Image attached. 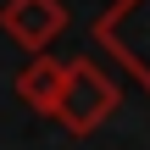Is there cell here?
I'll return each instance as SVG.
<instances>
[{
  "mask_svg": "<svg viewBox=\"0 0 150 150\" xmlns=\"http://www.w3.org/2000/svg\"><path fill=\"white\" fill-rule=\"evenodd\" d=\"M111 111H117V83L95 61H67V78H61V95H56L50 117H61L72 134H95Z\"/></svg>",
  "mask_w": 150,
  "mask_h": 150,
  "instance_id": "1",
  "label": "cell"
},
{
  "mask_svg": "<svg viewBox=\"0 0 150 150\" xmlns=\"http://www.w3.org/2000/svg\"><path fill=\"white\" fill-rule=\"evenodd\" d=\"M95 39L150 89V0H117L95 22Z\"/></svg>",
  "mask_w": 150,
  "mask_h": 150,
  "instance_id": "2",
  "label": "cell"
},
{
  "mask_svg": "<svg viewBox=\"0 0 150 150\" xmlns=\"http://www.w3.org/2000/svg\"><path fill=\"white\" fill-rule=\"evenodd\" d=\"M0 28H6L28 56H45L50 39L67 28V6H61V0H6V6H0Z\"/></svg>",
  "mask_w": 150,
  "mask_h": 150,
  "instance_id": "3",
  "label": "cell"
},
{
  "mask_svg": "<svg viewBox=\"0 0 150 150\" xmlns=\"http://www.w3.org/2000/svg\"><path fill=\"white\" fill-rule=\"evenodd\" d=\"M61 78H67V61H56V56H33V61L17 72V100L33 106V111H56Z\"/></svg>",
  "mask_w": 150,
  "mask_h": 150,
  "instance_id": "4",
  "label": "cell"
}]
</instances>
